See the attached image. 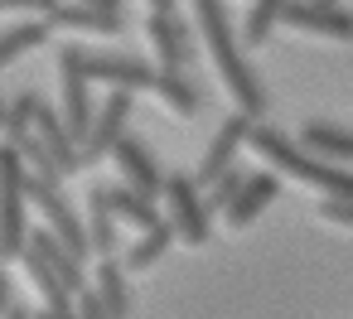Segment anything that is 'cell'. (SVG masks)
<instances>
[{"label": "cell", "mask_w": 353, "mask_h": 319, "mask_svg": "<svg viewBox=\"0 0 353 319\" xmlns=\"http://www.w3.org/2000/svg\"><path fill=\"white\" fill-rule=\"evenodd\" d=\"M25 179H30V165L20 160L15 145H0V256L15 261L30 242V223H25Z\"/></svg>", "instance_id": "3"}, {"label": "cell", "mask_w": 353, "mask_h": 319, "mask_svg": "<svg viewBox=\"0 0 353 319\" xmlns=\"http://www.w3.org/2000/svg\"><path fill=\"white\" fill-rule=\"evenodd\" d=\"M63 54L78 63V73L88 83H107V88H126V92H150V83L160 73L136 54H97V49H78V44H68Z\"/></svg>", "instance_id": "6"}, {"label": "cell", "mask_w": 353, "mask_h": 319, "mask_svg": "<svg viewBox=\"0 0 353 319\" xmlns=\"http://www.w3.org/2000/svg\"><path fill=\"white\" fill-rule=\"evenodd\" d=\"M63 179H44V174H30L25 179V198L34 203V213L44 218V227L78 256V261H88L92 256V242H88V223L73 213V203L63 198V189H59Z\"/></svg>", "instance_id": "4"}, {"label": "cell", "mask_w": 353, "mask_h": 319, "mask_svg": "<svg viewBox=\"0 0 353 319\" xmlns=\"http://www.w3.org/2000/svg\"><path fill=\"white\" fill-rule=\"evenodd\" d=\"M73 309H78V319H112L107 305H102V295H97L92 285H83V290L73 295Z\"/></svg>", "instance_id": "27"}, {"label": "cell", "mask_w": 353, "mask_h": 319, "mask_svg": "<svg viewBox=\"0 0 353 319\" xmlns=\"http://www.w3.org/2000/svg\"><path fill=\"white\" fill-rule=\"evenodd\" d=\"M102 189H107V184H102ZM107 208H112V218H117L121 227H136V232H150V227L160 223V213H155V198L136 194L131 184H117V189H107Z\"/></svg>", "instance_id": "16"}, {"label": "cell", "mask_w": 353, "mask_h": 319, "mask_svg": "<svg viewBox=\"0 0 353 319\" xmlns=\"http://www.w3.org/2000/svg\"><path fill=\"white\" fill-rule=\"evenodd\" d=\"M281 25L324 44H348L353 39V15L343 6H329V0H285Z\"/></svg>", "instance_id": "7"}, {"label": "cell", "mask_w": 353, "mask_h": 319, "mask_svg": "<svg viewBox=\"0 0 353 319\" xmlns=\"http://www.w3.org/2000/svg\"><path fill=\"white\" fill-rule=\"evenodd\" d=\"M160 198H165V208H170V227H174L179 242L203 247V242L213 237V213H208L203 189H199L194 174H165V194H160Z\"/></svg>", "instance_id": "5"}, {"label": "cell", "mask_w": 353, "mask_h": 319, "mask_svg": "<svg viewBox=\"0 0 353 319\" xmlns=\"http://www.w3.org/2000/svg\"><path fill=\"white\" fill-rule=\"evenodd\" d=\"M150 10H174V0H145Z\"/></svg>", "instance_id": "33"}, {"label": "cell", "mask_w": 353, "mask_h": 319, "mask_svg": "<svg viewBox=\"0 0 353 319\" xmlns=\"http://www.w3.org/2000/svg\"><path fill=\"white\" fill-rule=\"evenodd\" d=\"M92 290L102 295V305H107L112 319H131V290H126V276H121V261L117 256H97Z\"/></svg>", "instance_id": "20"}, {"label": "cell", "mask_w": 353, "mask_h": 319, "mask_svg": "<svg viewBox=\"0 0 353 319\" xmlns=\"http://www.w3.org/2000/svg\"><path fill=\"white\" fill-rule=\"evenodd\" d=\"M189 6H194V30H199V39L208 44V54H213L223 83H228V92H232L237 112H247V116L261 121V116H266V88L256 83L252 63L242 59V39H237L232 25H228V6H223V0H189Z\"/></svg>", "instance_id": "1"}, {"label": "cell", "mask_w": 353, "mask_h": 319, "mask_svg": "<svg viewBox=\"0 0 353 319\" xmlns=\"http://www.w3.org/2000/svg\"><path fill=\"white\" fill-rule=\"evenodd\" d=\"M30 247H34V251H39V256H44V261L59 271V280H63L73 295L88 285V271H83V261H78V256H73V251H68V247H63V242L49 232V227H34V232H30Z\"/></svg>", "instance_id": "17"}, {"label": "cell", "mask_w": 353, "mask_h": 319, "mask_svg": "<svg viewBox=\"0 0 353 319\" xmlns=\"http://www.w3.org/2000/svg\"><path fill=\"white\" fill-rule=\"evenodd\" d=\"M329 6H339V0H329Z\"/></svg>", "instance_id": "35"}, {"label": "cell", "mask_w": 353, "mask_h": 319, "mask_svg": "<svg viewBox=\"0 0 353 319\" xmlns=\"http://www.w3.org/2000/svg\"><path fill=\"white\" fill-rule=\"evenodd\" d=\"M6 116H10V107H6V102H0V126H6Z\"/></svg>", "instance_id": "34"}, {"label": "cell", "mask_w": 353, "mask_h": 319, "mask_svg": "<svg viewBox=\"0 0 353 319\" xmlns=\"http://www.w3.org/2000/svg\"><path fill=\"white\" fill-rule=\"evenodd\" d=\"M145 39H150V54H155V63L160 68H174V73H189V63H194V34H189V25L174 15V10H150L145 15Z\"/></svg>", "instance_id": "9"}, {"label": "cell", "mask_w": 353, "mask_h": 319, "mask_svg": "<svg viewBox=\"0 0 353 319\" xmlns=\"http://www.w3.org/2000/svg\"><path fill=\"white\" fill-rule=\"evenodd\" d=\"M300 145L319 160H334V165H353V131L343 126H329V121H310L300 131Z\"/></svg>", "instance_id": "18"}, {"label": "cell", "mask_w": 353, "mask_h": 319, "mask_svg": "<svg viewBox=\"0 0 353 319\" xmlns=\"http://www.w3.org/2000/svg\"><path fill=\"white\" fill-rule=\"evenodd\" d=\"M252 121L256 116H247V112H232L223 126H218V136H213V145L203 150V160H199V169H194V179H199V189H208L232 160H237V150L247 145V136H252Z\"/></svg>", "instance_id": "13"}, {"label": "cell", "mask_w": 353, "mask_h": 319, "mask_svg": "<svg viewBox=\"0 0 353 319\" xmlns=\"http://www.w3.org/2000/svg\"><path fill=\"white\" fill-rule=\"evenodd\" d=\"M34 319H78V309H49V305H39Z\"/></svg>", "instance_id": "30"}, {"label": "cell", "mask_w": 353, "mask_h": 319, "mask_svg": "<svg viewBox=\"0 0 353 319\" xmlns=\"http://www.w3.org/2000/svg\"><path fill=\"white\" fill-rule=\"evenodd\" d=\"M88 242H92V256H117V218L107 208V189H88Z\"/></svg>", "instance_id": "21"}, {"label": "cell", "mask_w": 353, "mask_h": 319, "mask_svg": "<svg viewBox=\"0 0 353 319\" xmlns=\"http://www.w3.org/2000/svg\"><path fill=\"white\" fill-rule=\"evenodd\" d=\"M59 0H0V15H20V10H34V15H49Z\"/></svg>", "instance_id": "28"}, {"label": "cell", "mask_w": 353, "mask_h": 319, "mask_svg": "<svg viewBox=\"0 0 353 319\" xmlns=\"http://www.w3.org/2000/svg\"><path fill=\"white\" fill-rule=\"evenodd\" d=\"M59 83H63V121H68V131H73V141H83L88 136V126H92V92H88V78L78 73V63L68 59V54H59Z\"/></svg>", "instance_id": "15"}, {"label": "cell", "mask_w": 353, "mask_h": 319, "mask_svg": "<svg viewBox=\"0 0 353 319\" xmlns=\"http://www.w3.org/2000/svg\"><path fill=\"white\" fill-rule=\"evenodd\" d=\"M49 20L39 15V20H30V25H15V30H6L0 34V68H10L15 59H25L30 49H39V44H49Z\"/></svg>", "instance_id": "22"}, {"label": "cell", "mask_w": 353, "mask_h": 319, "mask_svg": "<svg viewBox=\"0 0 353 319\" xmlns=\"http://www.w3.org/2000/svg\"><path fill=\"white\" fill-rule=\"evenodd\" d=\"M281 198V169H266V174H247V184H242V194L218 213L232 232H242V227H252L271 203Z\"/></svg>", "instance_id": "14"}, {"label": "cell", "mask_w": 353, "mask_h": 319, "mask_svg": "<svg viewBox=\"0 0 353 319\" xmlns=\"http://www.w3.org/2000/svg\"><path fill=\"white\" fill-rule=\"evenodd\" d=\"M247 145H252V150H256V155H261L271 169L290 174V179H300V184L319 189V194L353 198V165L319 160V155H310L305 145H295L285 131H276V126H266V121H252V136H247Z\"/></svg>", "instance_id": "2"}, {"label": "cell", "mask_w": 353, "mask_h": 319, "mask_svg": "<svg viewBox=\"0 0 353 319\" xmlns=\"http://www.w3.org/2000/svg\"><path fill=\"white\" fill-rule=\"evenodd\" d=\"M242 184H247V169L228 165V169H223V174H218V179H213L208 189H203V203H208V213L218 218V213H223V208H228V203H232V198L242 194Z\"/></svg>", "instance_id": "25"}, {"label": "cell", "mask_w": 353, "mask_h": 319, "mask_svg": "<svg viewBox=\"0 0 353 319\" xmlns=\"http://www.w3.org/2000/svg\"><path fill=\"white\" fill-rule=\"evenodd\" d=\"M0 319H34V309H30V305H20V300H15V305H10V309H0Z\"/></svg>", "instance_id": "31"}, {"label": "cell", "mask_w": 353, "mask_h": 319, "mask_svg": "<svg viewBox=\"0 0 353 319\" xmlns=\"http://www.w3.org/2000/svg\"><path fill=\"white\" fill-rule=\"evenodd\" d=\"M319 218L324 223H334V227H348L353 232V198H319Z\"/></svg>", "instance_id": "26"}, {"label": "cell", "mask_w": 353, "mask_h": 319, "mask_svg": "<svg viewBox=\"0 0 353 319\" xmlns=\"http://www.w3.org/2000/svg\"><path fill=\"white\" fill-rule=\"evenodd\" d=\"M281 10H285V0H252V10L242 20V49H256L271 39V30L281 25Z\"/></svg>", "instance_id": "24"}, {"label": "cell", "mask_w": 353, "mask_h": 319, "mask_svg": "<svg viewBox=\"0 0 353 319\" xmlns=\"http://www.w3.org/2000/svg\"><path fill=\"white\" fill-rule=\"evenodd\" d=\"M78 6H102V10H121L126 0H78Z\"/></svg>", "instance_id": "32"}, {"label": "cell", "mask_w": 353, "mask_h": 319, "mask_svg": "<svg viewBox=\"0 0 353 319\" xmlns=\"http://www.w3.org/2000/svg\"><path fill=\"white\" fill-rule=\"evenodd\" d=\"M174 242H179V237H174V227H170V223H155V227H150V232H141V242L126 251V271H150V266H155Z\"/></svg>", "instance_id": "23"}, {"label": "cell", "mask_w": 353, "mask_h": 319, "mask_svg": "<svg viewBox=\"0 0 353 319\" xmlns=\"http://www.w3.org/2000/svg\"><path fill=\"white\" fill-rule=\"evenodd\" d=\"M126 121H131V92H126V88H112V92H107V102L92 112V126H88V136L78 141V150H83V165H97V160H107V155H112V145L126 136Z\"/></svg>", "instance_id": "8"}, {"label": "cell", "mask_w": 353, "mask_h": 319, "mask_svg": "<svg viewBox=\"0 0 353 319\" xmlns=\"http://www.w3.org/2000/svg\"><path fill=\"white\" fill-rule=\"evenodd\" d=\"M49 30H63V34H92V39H117L126 30L121 10H102V6H78V0H59V6L44 15Z\"/></svg>", "instance_id": "10"}, {"label": "cell", "mask_w": 353, "mask_h": 319, "mask_svg": "<svg viewBox=\"0 0 353 319\" xmlns=\"http://www.w3.org/2000/svg\"><path fill=\"white\" fill-rule=\"evenodd\" d=\"M112 160H117L121 179H126L136 194H145V198H160V194H165L160 160H155V150H150L145 141H136V136H121V141L112 145Z\"/></svg>", "instance_id": "12"}, {"label": "cell", "mask_w": 353, "mask_h": 319, "mask_svg": "<svg viewBox=\"0 0 353 319\" xmlns=\"http://www.w3.org/2000/svg\"><path fill=\"white\" fill-rule=\"evenodd\" d=\"M34 136H39V145L49 150V160L59 165L63 179H68L73 169H83V150H78V141H73L63 112H54L44 97H34Z\"/></svg>", "instance_id": "11"}, {"label": "cell", "mask_w": 353, "mask_h": 319, "mask_svg": "<svg viewBox=\"0 0 353 319\" xmlns=\"http://www.w3.org/2000/svg\"><path fill=\"white\" fill-rule=\"evenodd\" d=\"M150 92L165 102V112H174V116H184V121L203 107V97H199V88L189 83V73H174V68H160L155 83H150Z\"/></svg>", "instance_id": "19"}, {"label": "cell", "mask_w": 353, "mask_h": 319, "mask_svg": "<svg viewBox=\"0 0 353 319\" xmlns=\"http://www.w3.org/2000/svg\"><path fill=\"white\" fill-rule=\"evenodd\" d=\"M10 305H15V280H10L6 256H0V309H10Z\"/></svg>", "instance_id": "29"}]
</instances>
